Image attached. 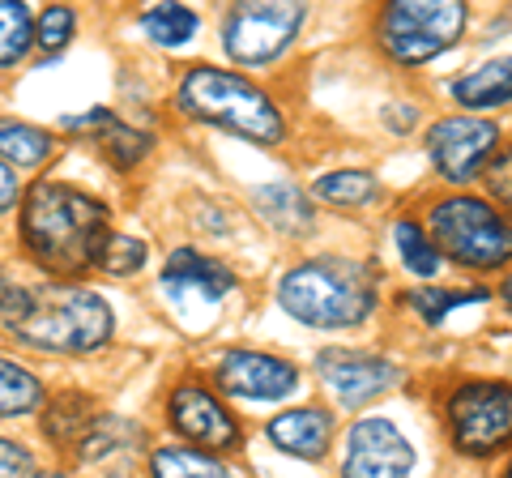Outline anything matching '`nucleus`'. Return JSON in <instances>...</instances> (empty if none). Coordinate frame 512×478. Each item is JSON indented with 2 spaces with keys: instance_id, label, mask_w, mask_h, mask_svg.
Instances as JSON below:
<instances>
[{
  "instance_id": "obj_1",
  "label": "nucleus",
  "mask_w": 512,
  "mask_h": 478,
  "mask_svg": "<svg viewBox=\"0 0 512 478\" xmlns=\"http://www.w3.org/2000/svg\"><path fill=\"white\" fill-rule=\"evenodd\" d=\"M107 210L99 197L60 180H39L22 201V244L39 269L56 278H77L103 261Z\"/></svg>"
},
{
  "instance_id": "obj_2",
  "label": "nucleus",
  "mask_w": 512,
  "mask_h": 478,
  "mask_svg": "<svg viewBox=\"0 0 512 478\" xmlns=\"http://www.w3.org/2000/svg\"><path fill=\"white\" fill-rule=\"evenodd\" d=\"M0 325L35 350L86 355L111 338V308L73 282H18L0 286Z\"/></svg>"
},
{
  "instance_id": "obj_3",
  "label": "nucleus",
  "mask_w": 512,
  "mask_h": 478,
  "mask_svg": "<svg viewBox=\"0 0 512 478\" xmlns=\"http://www.w3.org/2000/svg\"><path fill=\"white\" fill-rule=\"evenodd\" d=\"M175 107L192 120H205L214 129H227L235 137H248L256 146H278L286 137V120L274 99L239 73H222L210 65H197L180 77Z\"/></svg>"
},
{
  "instance_id": "obj_4",
  "label": "nucleus",
  "mask_w": 512,
  "mask_h": 478,
  "mask_svg": "<svg viewBox=\"0 0 512 478\" xmlns=\"http://www.w3.org/2000/svg\"><path fill=\"white\" fill-rule=\"evenodd\" d=\"M278 304L312 329H346L372 316L376 282L355 261H303L278 286Z\"/></svg>"
},
{
  "instance_id": "obj_5",
  "label": "nucleus",
  "mask_w": 512,
  "mask_h": 478,
  "mask_svg": "<svg viewBox=\"0 0 512 478\" xmlns=\"http://www.w3.org/2000/svg\"><path fill=\"white\" fill-rule=\"evenodd\" d=\"M431 244L470 269H500L512 261V222L478 197H444L431 205Z\"/></svg>"
},
{
  "instance_id": "obj_6",
  "label": "nucleus",
  "mask_w": 512,
  "mask_h": 478,
  "mask_svg": "<svg viewBox=\"0 0 512 478\" xmlns=\"http://www.w3.org/2000/svg\"><path fill=\"white\" fill-rule=\"evenodd\" d=\"M466 30V5L457 0H402L384 5L376 18V39L397 65H427L448 52Z\"/></svg>"
},
{
  "instance_id": "obj_7",
  "label": "nucleus",
  "mask_w": 512,
  "mask_h": 478,
  "mask_svg": "<svg viewBox=\"0 0 512 478\" xmlns=\"http://www.w3.org/2000/svg\"><path fill=\"white\" fill-rule=\"evenodd\" d=\"M448 432H453L457 453L491 457L512 440V385L500 380H470L448 397Z\"/></svg>"
},
{
  "instance_id": "obj_8",
  "label": "nucleus",
  "mask_w": 512,
  "mask_h": 478,
  "mask_svg": "<svg viewBox=\"0 0 512 478\" xmlns=\"http://www.w3.org/2000/svg\"><path fill=\"white\" fill-rule=\"evenodd\" d=\"M299 22H303V5H282V0L235 5L227 22H222V39H227V52L239 65H269L291 47V39L299 35Z\"/></svg>"
},
{
  "instance_id": "obj_9",
  "label": "nucleus",
  "mask_w": 512,
  "mask_h": 478,
  "mask_svg": "<svg viewBox=\"0 0 512 478\" xmlns=\"http://www.w3.org/2000/svg\"><path fill=\"white\" fill-rule=\"evenodd\" d=\"M495 146H500V129H495V120L483 116H448L431 124L427 133L431 163L448 184H466L474 175H483Z\"/></svg>"
},
{
  "instance_id": "obj_10",
  "label": "nucleus",
  "mask_w": 512,
  "mask_h": 478,
  "mask_svg": "<svg viewBox=\"0 0 512 478\" xmlns=\"http://www.w3.org/2000/svg\"><path fill=\"white\" fill-rule=\"evenodd\" d=\"M167 419L171 427L180 432L192 449H201V453H231L239 449V423H235V414L218 402V397L210 389H201V385H180L171 393V402H167Z\"/></svg>"
},
{
  "instance_id": "obj_11",
  "label": "nucleus",
  "mask_w": 512,
  "mask_h": 478,
  "mask_svg": "<svg viewBox=\"0 0 512 478\" xmlns=\"http://www.w3.org/2000/svg\"><path fill=\"white\" fill-rule=\"evenodd\" d=\"M414 449L410 440L384 419H359L346 432L342 478H410Z\"/></svg>"
},
{
  "instance_id": "obj_12",
  "label": "nucleus",
  "mask_w": 512,
  "mask_h": 478,
  "mask_svg": "<svg viewBox=\"0 0 512 478\" xmlns=\"http://www.w3.org/2000/svg\"><path fill=\"white\" fill-rule=\"evenodd\" d=\"M218 385L248 402H278L299 389V368L265 350H227L218 363Z\"/></svg>"
},
{
  "instance_id": "obj_13",
  "label": "nucleus",
  "mask_w": 512,
  "mask_h": 478,
  "mask_svg": "<svg viewBox=\"0 0 512 478\" xmlns=\"http://www.w3.org/2000/svg\"><path fill=\"white\" fill-rule=\"evenodd\" d=\"M316 372L325 376V385L338 393L342 406H367L372 397L389 393L397 385V372L389 359L380 355H359V350H320L316 355Z\"/></svg>"
},
{
  "instance_id": "obj_14",
  "label": "nucleus",
  "mask_w": 512,
  "mask_h": 478,
  "mask_svg": "<svg viewBox=\"0 0 512 478\" xmlns=\"http://www.w3.org/2000/svg\"><path fill=\"white\" fill-rule=\"evenodd\" d=\"M137 449H146V436H141L137 423L128 419H103L86 432V440L77 444V461L90 466L94 474L103 478H133V461Z\"/></svg>"
},
{
  "instance_id": "obj_15",
  "label": "nucleus",
  "mask_w": 512,
  "mask_h": 478,
  "mask_svg": "<svg viewBox=\"0 0 512 478\" xmlns=\"http://www.w3.org/2000/svg\"><path fill=\"white\" fill-rule=\"evenodd\" d=\"M163 286H167L175 299L201 295V299H210V304H218L222 295H231L235 274L222 261L201 257L197 248H175L171 261L163 265Z\"/></svg>"
},
{
  "instance_id": "obj_16",
  "label": "nucleus",
  "mask_w": 512,
  "mask_h": 478,
  "mask_svg": "<svg viewBox=\"0 0 512 478\" xmlns=\"http://www.w3.org/2000/svg\"><path fill=\"white\" fill-rule=\"evenodd\" d=\"M265 432H269V440H274L282 453L303 457V461H316V457H325V449H329L333 419H329L325 410H316V406H295V410L274 414Z\"/></svg>"
},
{
  "instance_id": "obj_17",
  "label": "nucleus",
  "mask_w": 512,
  "mask_h": 478,
  "mask_svg": "<svg viewBox=\"0 0 512 478\" xmlns=\"http://www.w3.org/2000/svg\"><path fill=\"white\" fill-rule=\"evenodd\" d=\"M252 205L261 210L269 227H278L282 235H303V231H312V222H316L312 201L303 197L295 184H261L252 193Z\"/></svg>"
},
{
  "instance_id": "obj_18",
  "label": "nucleus",
  "mask_w": 512,
  "mask_h": 478,
  "mask_svg": "<svg viewBox=\"0 0 512 478\" xmlns=\"http://www.w3.org/2000/svg\"><path fill=\"white\" fill-rule=\"evenodd\" d=\"M94 423H99V414H94V402L86 393H60V397H52V406L43 414L47 440L64 444V449H77Z\"/></svg>"
},
{
  "instance_id": "obj_19",
  "label": "nucleus",
  "mask_w": 512,
  "mask_h": 478,
  "mask_svg": "<svg viewBox=\"0 0 512 478\" xmlns=\"http://www.w3.org/2000/svg\"><path fill=\"white\" fill-rule=\"evenodd\" d=\"M150 478H235L231 466H222V457L188 449V444H163L150 453Z\"/></svg>"
},
{
  "instance_id": "obj_20",
  "label": "nucleus",
  "mask_w": 512,
  "mask_h": 478,
  "mask_svg": "<svg viewBox=\"0 0 512 478\" xmlns=\"http://www.w3.org/2000/svg\"><path fill=\"white\" fill-rule=\"evenodd\" d=\"M461 107H504L512 103V56L491 60V65L466 73L453 86Z\"/></svg>"
},
{
  "instance_id": "obj_21",
  "label": "nucleus",
  "mask_w": 512,
  "mask_h": 478,
  "mask_svg": "<svg viewBox=\"0 0 512 478\" xmlns=\"http://www.w3.org/2000/svg\"><path fill=\"white\" fill-rule=\"evenodd\" d=\"M43 402V385L39 376L22 368L18 359L0 355V419H18V414H30Z\"/></svg>"
},
{
  "instance_id": "obj_22",
  "label": "nucleus",
  "mask_w": 512,
  "mask_h": 478,
  "mask_svg": "<svg viewBox=\"0 0 512 478\" xmlns=\"http://www.w3.org/2000/svg\"><path fill=\"white\" fill-rule=\"evenodd\" d=\"M52 154V137L35 124H22V120H0V158L9 167H39L47 163Z\"/></svg>"
},
{
  "instance_id": "obj_23",
  "label": "nucleus",
  "mask_w": 512,
  "mask_h": 478,
  "mask_svg": "<svg viewBox=\"0 0 512 478\" xmlns=\"http://www.w3.org/2000/svg\"><path fill=\"white\" fill-rule=\"evenodd\" d=\"M312 188H316V197H320V201H329V205H346V210H355V205L376 201V193H380L372 171H329V175H320V180H316Z\"/></svg>"
},
{
  "instance_id": "obj_24",
  "label": "nucleus",
  "mask_w": 512,
  "mask_h": 478,
  "mask_svg": "<svg viewBox=\"0 0 512 478\" xmlns=\"http://www.w3.org/2000/svg\"><path fill=\"white\" fill-rule=\"evenodd\" d=\"M141 30H146L158 47H180L197 35V13L184 5H154L141 13Z\"/></svg>"
},
{
  "instance_id": "obj_25",
  "label": "nucleus",
  "mask_w": 512,
  "mask_h": 478,
  "mask_svg": "<svg viewBox=\"0 0 512 478\" xmlns=\"http://www.w3.org/2000/svg\"><path fill=\"white\" fill-rule=\"evenodd\" d=\"M35 43V22L30 9L18 0H0V65H18Z\"/></svg>"
},
{
  "instance_id": "obj_26",
  "label": "nucleus",
  "mask_w": 512,
  "mask_h": 478,
  "mask_svg": "<svg viewBox=\"0 0 512 478\" xmlns=\"http://www.w3.org/2000/svg\"><path fill=\"white\" fill-rule=\"evenodd\" d=\"M393 239H397V252H402V261L410 274H419V278H436V269H440V248L427 239V231L419 227V222H410L402 218L393 227Z\"/></svg>"
},
{
  "instance_id": "obj_27",
  "label": "nucleus",
  "mask_w": 512,
  "mask_h": 478,
  "mask_svg": "<svg viewBox=\"0 0 512 478\" xmlns=\"http://www.w3.org/2000/svg\"><path fill=\"white\" fill-rule=\"evenodd\" d=\"M483 299H487L483 286H474V291H440V286H423V291H410L406 304L419 312L427 325H440L453 308H461V304H483Z\"/></svg>"
},
{
  "instance_id": "obj_28",
  "label": "nucleus",
  "mask_w": 512,
  "mask_h": 478,
  "mask_svg": "<svg viewBox=\"0 0 512 478\" xmlns=\"http://www.w3.org/2000/svg\"><path fill=\"white\" fill-rule=\"evenodd\" d=\"M99 141H103V150L111 154V163L116 167H133L154 150V137L141 133V129H128L124 120H111L107 129L99 133Z\"/></svg>"
},
{
  "instance_id": "obj_29",
  "label": "nucleus",
  "mask_w": 512,
  "mask_h": 478,
  "mask_svg": "<svg viewBox=\"0 0 512 478\" xmlns=\"http://www.w3.org/2000/svg\"><path fill=\"white\" fill-rule=\"evenodd\" d=\"M111 278H128V274H137L141 265H146V244L133 235H111L107 239V248H103V261H99Z\"/></svg>"
},
{
  "instance_id": "obj_30",
  "label": "nucleus",
  "mask_w": 512,
  "mask_h": 478,
  "mask_svg": "<svg viewBox=\"0 0 512 478\" xmlns=\"http://www.w3.org/2000/svg\"><path fill=\"white\" fill-rule=\"evenodd\" d=\"M73 26H77V13L64 9V5H47L39 13V30H35V43L43 52H60L64 43L73 39Z\"/></svg>"
},
{
  "instance_id": "obj_31",
  "label": "nucleus",
  "mask_w": 512,
  "mask_h": 478,
  "mask_svg": "<svg viewBox=\"0 0 512 478\" xmlns=\"http://www.w3.org/2000/svg\"><path fill=\"white\" fill-rule=\"evenodd\" d=\"M0 478H47V474L39 470V461L26 444L0 436Z\"/></svg>"
},
{
  "instance_id": "obj_32",
  "label": "nucleus",
  "mask_w": 512,
  "mask_h": 478,
  "mask_svg": "<svg viewBox=\"0 0 512 478\" xmlns=\"http://www.w3.org/2000/svg\"><path fill=\"white\" fill-rule=\"evenodd\" d=\"M483 180H487V188H491V197L512 210V150H504V154L491 158L487 171H483Z\"/></svg>"
},
{
  "instance_id": "obj_33",
  "label": "nucleus",
  "mask_w": 512,
  "mask_h": 478,
  "mask_svg": "<svg viewBox=\"0 0 512 478\" xmlns=\"http://www.w3.org/2000/svg\"><path fill=\"white\" fill-rule=\"evenodd\" d=\"M13 201H18V175L9 163H0V214L13 210Z\"/></svg>"
},
{
  "instance_id": "obj_34",
  "label": "nucleus",
  "mask_w": 512,
  "mask_h": 478,
  "mask_svg": "<svg viewBox=\"0 0 512 478\" xmlns=\"http://www.w3.org/2000/svg\"><path fill=\"white\" fill-rule=\"evenodd\" d=\"M384 124H389V129H397V133H406L410 124H414V107L402 103V111H384Z\"/></svg>"
},
{
  "instance_id": "obj_35",
  "label": "nucleus",
  "mask_w": 512,
  "mask_h": 478,
  "mask_svg": "<svg viewBox=\"0 0 512 478\" xmlns=\"http://www.w3.org/2000/svg\"><path fill=\"white\" fill-rule=\"evenodd\" d=\"M504 304H508V312H512V278L504 282Z\"/></svg>"
},
{
  "instance_id": "obj_36",
  "label": "nucleus",
  "mask_w": 512,
  "mask_h": 478,
  "mask_svg": "<svg viewBox=\"0 0 512 478\" xmlns=\"http://www.w3.org/2000/svg\"><path fill=\"white\" fill-rule=\"evenodd\" d=\"M504 478H512V461H508V474H504Z\"/></svg>"
},
{
  "instance_id": "obj_37",
  "label": "nucleus",
  "mask_w": 512,
  "mask_h": 478,
  "mask_svg": "<svg viewBox=\"0 0 512 478\" xmlns=\"http://www.w3.org/2000/svg\"><path fill=\"white\" fill-rule=\"evenodd\" d=\"M52 478H69V474H52Z\"/></svg>"
},
{
  "instance_id": "obj_38",
  "label": "nucleus",
  "mask_w": 512,
  "mask_h": 478,
  "mask_svg": "<svg viewBox=\"0 0 512 478\" xmlns=\"http://www.w3.org/2000/svg\"><path fill=\"white\" fill-rule=\"evenodd\" d=\"M0 286H5V282H0Z\"/></svg>"
}]
</instances>
